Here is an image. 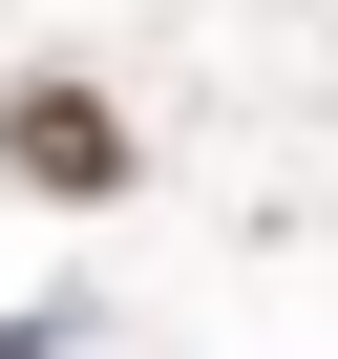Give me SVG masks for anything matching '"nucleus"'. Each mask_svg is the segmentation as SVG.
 Returning a JSON list of instances; mask_svg holds the SVG:
<instances>
[{
	"label": "nucleus",
	"mask_w": 338,
	"mask_h": 359,
	"mask_svg": "<svg viewBox=\"0 0 338 359\" xmlns=\"http://www.w3.org/2000/svg\"><path fill=\"white\" fill-rule=\"evenodd\" d=\"M0 169H22V191H64V212H106V191H127V106L64 85V64H43V85H0Z\"/></svg>",
	"instance_id": "1"
},
{
	"label": "nucleus",
	"mask_w": 338,
	"mask_h": 359,
	"mask_svg": "<svg viewBox=\"0 0 338 359\" xmlns=\"http://www.w3.org/2000/svg\"><path fill=\"white\" fill-rule=\"evenodd\" d=\"M0 359H43V338H22V317H0Z\"/></svg>",
	"instance_id": "2"
}]
</instances>
